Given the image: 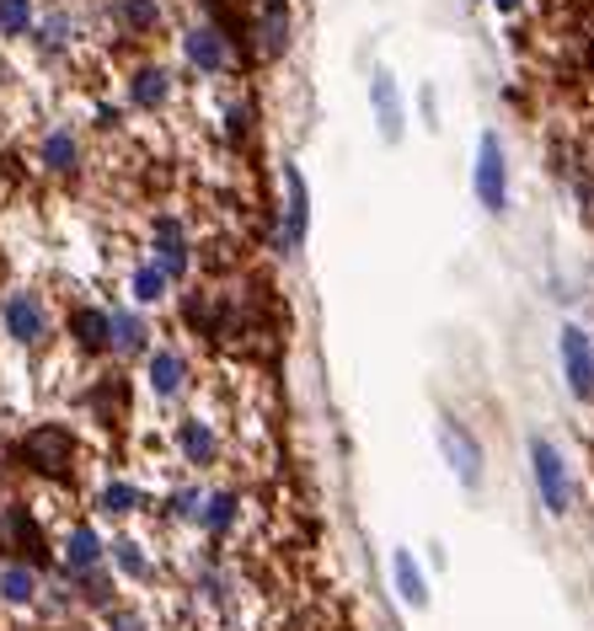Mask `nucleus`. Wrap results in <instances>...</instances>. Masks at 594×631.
I'll use <instances>...</instances> for the list:
<instances>
[{
	"instance_id": "dca6fc26",
	"label": "nucleus",
	"mask_w": 594,
	"mask_h": 631,
	"mask_svg": "<svg viewBox=\"0 0 594 631\" xmlns=\"http://www.w3.org/2000/svg\"><path fill=\"white\" fill-rule=\"evenodd\" d=\"M407 113H413V102H407V91H402V81H396V70H386V64H375L370 70V123H375V134H381V145H402L407 140Z\"/></svg>"
},
{
	"instance_id": "6e6552de",
	"label": "nucleus",
	"mask_w": 594,
	"mask_h": 631,
	"mask_svg": "<svg viewBox=\"0 0 594 631\" xmlns=\"http://www.w3.org/2000/svg\"><path fill=\"white\" fill-rule=\"evenodd\" d=\"M193 380H199V369L182 343H150V354L140 359V386L155 407H182L193 396Z\"/></svg>"
},
{
	"instance_id": "393cba45",
	"label": "nucleus",
	"mask_w": 594,
	"mask_h": 631,
	"mask_svg": "<svg viewBox=\"0 0 594 631\" xmlns=\"http://www.w3.org/2000/svg\"><path fill=\"white\" fill-rule=\"evenodd\" d=\"M150 343H155V332H150V311H140V305H113V354L108 359L119 364H140L150 354Z\"/></svg>"
},
{
	"instance_id": "a878e982",
	"label": "nucleus",
	"mask_w": 594,
	"mask_h": 631,
	"mask_svg": "<svg viewBox=\"0 0 594 631\" xmlns=\"http://www.w3.org/2000/svg\"><path fill=\"white\" fill-rule=\"evenodd\" d=\"M391 594H396V604H402V610H413V615H423V610L434 604L429 568L417 562L407 546H396V551H391Z\"/></svg>"
},
{
	"instance_id": "bb28decb",
	"label": "nucleus",
	"mask_w": 594,
	"mask_h": 631,
	"mask_svg": "<svg viewBox=\"0 0 594 631\" xmlns=\"http://www.w3.org/2000/svg\"><path fill=\"white\" fill-rule=\"evenodd\" d=\"M193 594L204 604H214V610H231V604H236V572L220 562L214 546L193 557Z\"/></svg>"
},
{
	"instance_id": "0eeeda50",
	"label": "nucleus",
	"mask_w": 594,
	"mask_h": 631,
	"mask_svg": "<svg viewBox=\"0 0 594 631\" xmlns=\"http://www.w3.org/2000/svg\"><path fill=\"white\" fill-rule=\"evenodd\" d=\"M472 199L482 204V214L504 220L514 204V166H509V145L499 129H482L472 151Z\"/></svg>"
},
{
	"instance_id": "1a4fd4ad",
	"label": "nucleus",
	"mask_w": 594,
	"mask_h": 631,
	"mask_svg": "<svg viewBox=\"0 0 594 631\" xmlns=\"http://www.w3.org/2000/svg\"><path fill=\"white\" fill-rule=\"evenodd\" d=\"M172 102H178V70L167 60H134L123 70V108L129 113H140V119H161V113H172Z\"/></svg>"
},
{
	"instance_id": "aec40b11",
	"label": "nucleus",
	"mask_w": 594,
	"mask_h": 631,
	"mask_svg": "<svg viewBox=\"0 0 594 631\" xmlns=\"http://www.w3.org/2000/svg\"><path fill=\"white\" fill-rule=\"evenodd\" d=\"M172 455H178L193 477L214 471V466L225 460V439H220L214 418H204V413H182V418L172 423Z\"/></svg>"
},
{
	"instance_id": "473e14b6",
	"label": "nucleus",
	"mask_w": 594,
	"mask_h": 631,
	"mask_svg": "<svg viewBox=\"0 0 594 631\" xmlns=\"http://www.w3.org/2000/svg\"><path fill=\"white\" fill-rule=\"evenodd\" d=\"M87 407H91V418L97 423H119L123 418V375H97Z\"/></svg>"
},
{
	"instance_id": "b1692460",
	"label": "nucleus",
	"mask_w": 594,
	"mask_h": 631,
	"mask_svg": "<svg viewBox=\"0 0 594 631\" xmlns=\"http://www.w3.org/2000/svg\"><path fill=\"white\" fill-rule=\"evenodd\" d=\"M241 503H246V498H241V487H204V509H199V525H193V530H199V536L220 551V546L236 536Z\"/></svg>"
},
{
	"instance_id": "7ed1b4c3",
	"label": "nucleus",
	"mask_w": 594,
	"mask_h": 631,
	"mask_svg": "<svg viewBox=\"0 0 594 631\" xmlns=\"http://www.w3.org/2000/svg\"><path fill=\"white\" fill-rule=\"evenodd\" d=\"M0 562H28L54 572V536L28 498H0Z\"/></svg>"
},
{
	"instance_id": "5701e85b",
	"label": "nucleus",
	"mask_w": 594,
	"mask_h": 631,
	"mask_svg": "<svg viewBox=\"0 0 594 631\" xmlns=\"http://www.w3.org/2000/svg\"><path fill=\"white\" fill-rule=\"evenodd\" d=\"M102 17L129 43H150V38L167 32V6L161 0H102Z\"/></svg>"
},
{
	"instance_id": "6ab92c4d",
	"label": "nucleus",
	"mask_w": 594,
	"mask_h": 631,
	"mask_svg": "<svg viewBox=\"0 0 594 631\" xmlns=\"http://www.w3.org/2000/svg\"><path fill=\"white\" fill-rule=\"evenodd\" d=\"M557 364H563L567 396L594 407V332L584 322H563L557 327Z\"/></svg>"
},
{
	"instance_id": "a211bd4d",
	"label": "nucleus",
	"mask_w": 594,
	"mask_h": 631,
	"mask_svg": "<svg viewBox=\"0 0 594 631\" xmlns=\"http://www.w3.org/2000/svg\"><path fill=\"white\" fill-rule=\"evenodd\" d=\"M32 155H38V172H43V177L75 182L81 172H87V134H81L70 119H60L38 134V151Z\"/></svg>"
},
{
	"instance_id": "c756f323",
	"label": "nucleus",
	"mask_w": 594,
	"mask_h": 631,
	"mask_svg": "<svg viewBox=\"0 0 594 631\" xmlns=\"http://www.w3.org/2000/svg\"><path fill=\"white\" fill-rule=\"evenodd\" d=\"M60 583H64V578H60ZM64 589H70V600H75V610H91V615L123 600V583L113 578V568L87 572V578H75V583H64Z\"/></svg>"
},
{
	"instance_id": "f3484780",
	"label": "nucleus",
	"mask_w": 594,
	"mask_h": 631,
	"mask_svg": "<svg viewBox=\"0 0 594 631\" xmlns=\"http://www.w3.org/2000/svg\"><path fill=\"white\" fill-rule=\"evenodd\" d=\"M28 43L43 64H70L75 49L87 43V17L70 6H49V11H38V28H32Z\"/></svg>"
},
{
	"instance_id": "412c9836",
	"label": "nucleus",
	"mask_w": 594,
	"mask_h": 631,
	"mask_svg": "<svg viewBox=\"0 0 594 631\" xmlns=\"http://www.w3.org/2000/svg\"><path fill=\"white\" fill-rule=\"evenodd\" d=\"M150 509V492L140 487V481L129 477H108L91 487V519L97 525H113V530H123L129 519H140V513Z\"/></svg>"
},
{
	"instance_id": "f8f14e48",
	"label": "nucleus",
	"mask_w": 594,
	"mask_h": 631,
	"mask_svg": "<svg viewBox=\"0 0 594 631\" xmlns=\"http://www.w3.org/2000/svg\"><path fill=\"white\" fill-rule=\"evenodd\" d=\"M102 568H108V530L97 519H75V525H64L54 536V578L75 583V578Z\"/></svg>"
},
{
	"instance_id": "cd10ccee",
	"label": "nucleus",
	"mask_w": 594,
	"mask_h": 631,
	"mask_svg": "<svg viewBox=\"0 0 594 631\" xmlns=\"http://www.w3.org/2000/svg\"><path fill=\"white\" fill-rule=\"evenodd\" d=\"M49 589V572L28 568V562H0V604L6 610H38Z\"/></svg>"
},
{
	"instance_id": "f704fd0d",
	"label": "nucleus",
	"mask_w": 594,
	"mask_h": 631,
	"mask_svg": "<svg viewBox=\"0 0 594 631\" xmlns=\"http://www.w3.org/2000/svg\"><path fill=\"white\" fill-rule=\"evenodd\" d=\"M97 631H155V621H150L140 604H108V610H97Z\"/></svg>"
},
{
	"instance_id": "9d476101",
	"label": "nucleus",
	"mask_w": 594,
	"mask_h": 631,
	"mask_svg": "<svg viewBox=\"0 0 594 631\" xmlns=\"http://www.w3.org/2000/svg\"><path fill=\"white\" fill-rule=\"evenodd\" d=\"M150 263H161V273L172 278V284H188L193 268H199V246H193V231H188V220L178 210H161L150 220V246H145Z\"/></svg>"
},
{
	"instance_id": "423d86ee",
	"label": "nucleus",
	"mask_w": 594,
	"mask_h": 631,
	"mask_svg": "<svg viewBox=\"0 0 594 631\" xmlns=\"http://www.w3.org/2000/svg\"><path fill=\"white\" fill-rule=\"evenodd\" d=\"M525 460H531V487H535V498H541V509L552 513V519H567L573 498H578V481H573V466H567L563 445L546 439V434H531L525 439Z\"/></svg>"
},
{
	"instance_id": "2f4dec72",
	"label": "nucleus",
	"mask_w": 594,
	"mask_h": 631,
	"mask_svg": "<svg viewBox=\"0 0 594 631\" xmlns=\"http://www.w3.org/2000/svg\"><path fill=\"white\" fill-rule=\"evenodd\" d=\"M252 129H258V108H252V96H231V102L220 108V134H225V145L241 151V145L252 140Z\"/></svg>"
},
{
	"instance_id": "9b49d317",
	"label": "nucleus",
	"mask_w": 594,
	"mask_h": 631,
	"mask_svg": "<svg viewBox=\"0 0 594 631\" xmlns=\"http://www.w3.org/2000/svg\"><path fill=\"white\" fill-rule=\"evenodd\" d=\"M434 445H440L445 471L461 481L466 492H476V487L487 481V450H482V439H476L455 413H440V423H434Z\"/></svg>"
},
{
	"instance_id": "20e7f679",
	"label": "nucleus",
	"mask_w": 594,
	"mask_h": 631,
	"mask_svg": "<svg viewBox=\"0 0 594 631\" xmlns=\"http://www.w3.org/2000/svg\"><path fill=\"white\" fill-rule=\"evenodd\" d=\"M0 332H6L11 348H22V354H43V348L60 337V322H54L49 295L32 289V284L6 289V295H0Z\"/></svg>"
},
{
	"instance_id": "4468645a",
	"label": "nucleus",
	"mask_w": 594,
	"mask_h": 631,
	"mask_svg": "<svg viewBox=\"0 0 594 631\" xmlns=\"http://www.w3.org/2000/svg\"><path fill=\"white\" fill-rule=\"evenodd\" d=\"M252 54L263 64H284L295 49V0H252Z\"/></svg>"
},
{
	"instance_id": "f257e3e1",
	"label": "nucleus",
	"mask_w": 594,
	"mask_h": 631,
	"mask_svg": "<svg viewBox=\"0 0 594 631\" xmlns=\"http://www.w3.org/2000/svg\"><path fill=\"white\" fill-rule=\"evenodd\" d=\"M6 460H11V471H22V477H32V481L75 487V477H81V434L60 418H43L11 439Z\"/></svg>"
},
{
	"instance_id": "2eb2a0df",
	"label": "nucleus",
	"mask_w": 594,
	"mask_h": 631,
	"mask_svg": "<svg viewBox=\"0 0 594 631\" xmlns=\"http://www.w3.org/2000/svg\"><path fill=\"white\" fill-rule=\"evenodd\" d=\"M60 332H64V343H70L87 364H102L108 354H113V305L75 301L70 311H64Z\"/></svg>"
},
{
	"instance_id": "4be33fe9",
	"label": "nucleus",
	"mask_w": 594,
	"mask_h": 631,
	"mask_svg": "<svg viewBox=\"0 0 594 631\" xmlns=\"http://www.w3.org/2000/svg\"><path fill=\"white\" fill-rule=\"evenodd\" d=\"M108 568H113V578L129 583V589H150V583L161 578L155 551H150L134 530H113V536H108Z\"/></svg>"
},
{
	"instance_id": "f03ea898",
	"label": "nucleus",
	"mask_w": 594,
	"mask_h": 631,
	"mask_svg": "<svg viewBox=\"0 0 594 631\" xmlns=\"http://www.w3.org/2000/svg\"><path fill=\"white\" fill-rule=\"evenodd\" d=\"M311 220H316L311 177H305V166H300L295 155H284V161H279V210H273V236H268V246H273L284 263H295L300 252H305V241H311Z\"/></svg>"
},
{
	"instance_id": "c85d7f7f",
	"label": "nucleus",
	"mask_w": 594,
	"mask_h": 631,
	"mask_svg": "<svg viewBox=\"0 0 594 631\" xmlns=\"http://www.w3.org/2000/svg\"><path fill=\"white\" fill-rule=\"evenodd\" d=\"M123 289H129V305H140V311H161V305L178 301V284L161 273V263H150V257H140V263L129 268Z\"/></svg>"
},
{
	"instance_id": "58836bf2",
	"label": "nucleus",
	"mask_w": 594,
	"mask_h": 631,
	"mask_svg": "<svg viewBox=\"0 0 594 631\" xmlns=\"http://www.w3.org/2000/svg\"><path fill=\"white\" fill-rule=\"evenodd\" d=\"M6 477H11V460L0 455V492H6Z\"/></svg>"
},
{
	"instance_id": "72a5a7b5",
	"label": "nucleus",
	"mask_w": 594,
	"mask_h": 631,
	"mask_svg": "<svg viewBox=\"0 0 594 631\" xmlns=\"http://www.w3.org/2000/svg\"><path fill=\"white\" fill-rule=\"evenodd\" d=\"M38 28V0H0V38L6 43H28Z\"/></svg>"
},
{
	"instance_id": "e433bc0d",
	"label": "nucleus",
	"mask_w": 594,
	"mask_h": 631,
	"mask_svg": "<svg viewBox=\"0 0 594 631\" xmlns=\"http://www.w3.org/2000/svg\"><path fill=\"white\" fill-rule=\"evenodd\" d=\"M417 123L423 129H440V91L429 86V81L417 86Z\"/></svg>"
},
{
	"instance_id": "7c9ffc66",
	"label": "nucleus",
	"mask_w": 594,
	"mask_h": 631,
	"mask_svg": "<svg viewBox=\"0 0 594 631\" xmlns=\"http://www.w3.org/2000/svg\"><path fill=\"white\" fill-rule=\"evenodd\" d=\"M199 509H204V481H178L167 498H161V513L172 519V525H182V530H193L199 525Z\"/></svg>"
},
{
	"instance_id": "ddd939ff",
	"label": "nucleus",
	"mask_w": 594,
	"mask_h": 631,
	"mask_svg": "<svg viewBox=\"0 0 594 631\" xmlns=\"http://www.w3.org/2000/svg\"><path fill=\"white\" fill-rule=\"evenodd\" d=\"M182 322L199 337H209V343H236L246 332V316H241V305L225 289H188L182 295Z\"/></svg>"
},
{
	"instance_id": "4c0bfd02",
	"label": "nucleus",
	"mask_w": 594,
	"mask_h": 631,
	"mask_svg": "<svg viewBox=\"0 0 594 631\" xmlns=\"http://www.w3.org/2000/svg\"><path fill=\"white\" fill-rule=\"evenodd\" d=\"M520 6H525V0H493V11H499V17H514Z\"/></svg>"
},
{
	"instance_id": "c9c22d12",
	"label": "nucleus",
	"mask_w": 594,
	"mask_h": 631,
	"mask_svg": "<svg viewBox=\"0 0 594 631\" xmlns=\"http://www.w3.org/2000/svg\"><path fill=\"white\" fill-rule=\"evenodd\" d=\"M91 129H97V134L123 129V102H97V108H91Z\"/></svg>"
},
{
	"instance_id": "39448f33",
	"label": "nucleus",
	"mask_w": 594,
	"mask_h": 631,
	"mask_svg": "<svg viewBox=\"0 0 594 631\" xmlns=\"http://www.w3.org/2000/svg\"><path fill=\"white\" fill-rule=\"evenodd\" d=\"M178 60L193 81H231L236 75V32L199 17L178 32Z\"/></svg>"
}]
</instances>
